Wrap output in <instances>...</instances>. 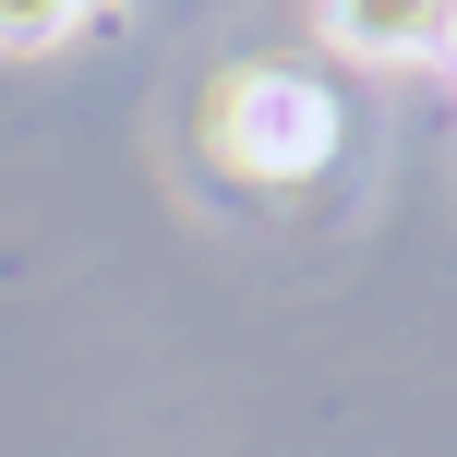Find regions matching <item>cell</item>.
<instances>
[{
    "label": "cell",
    "instance_id": "obj_1",
    "mask_svg": "<svg viewBox=\"0 0 457 457\" xmlns=\"http://www.w3.org/2000/svg\"><path fill=\"white\" fill-rule=\"evenodd\" d=\"M337 96L313 85V72H277V61H253V72H228L217 85V109H205V145H217V169H241V181H313L325 157H337Z\"/></svg>",
    "mask_w": 457,
    "mask_h": 457
},
{
    "label": "cell",
    "instance_id": "obj_2",
    "mask_svg": "<svg viewBox=\"0 0 457 457\" xmlns=\"http://www.w3.org/2000/svg\"><path fill=\"white\" fill-rule=\"evenodd\" d=\"M313 24L349 61H421L445 37V0H313Z\"/></svg>",
    "mask_w": 457,
    "mask_h": 457
},
{
    "label": "cell",
    "instance_id": "obj_3",
    "mask_svg": "<svg viewBox=\"0 0 457 457\" xmlns=\"http://www.w3.org/2000/svg\"><path fill=\"white\" fill-rule=\"evenodd\" d=\"M109 0H0V48H61L72 24H96Z\"/></svg>",
    "mask_w": 457,
    "mask_h": 457
},
{
    "label": "cell",
    "instance_id": "obj_4",
    "mask_svg": "<svg viewBox=\"0 0 457 457\" xmlns=\"http://www.w3.org/2000/svg\"><path fill=\"white\" fill-rule=\"evenodd\" d=\"M434 48H445V61H457V0H445V37H434Z\"/></svg>",
    "mask_w": 457,
    "mask_h": 457
}]
</instances>
